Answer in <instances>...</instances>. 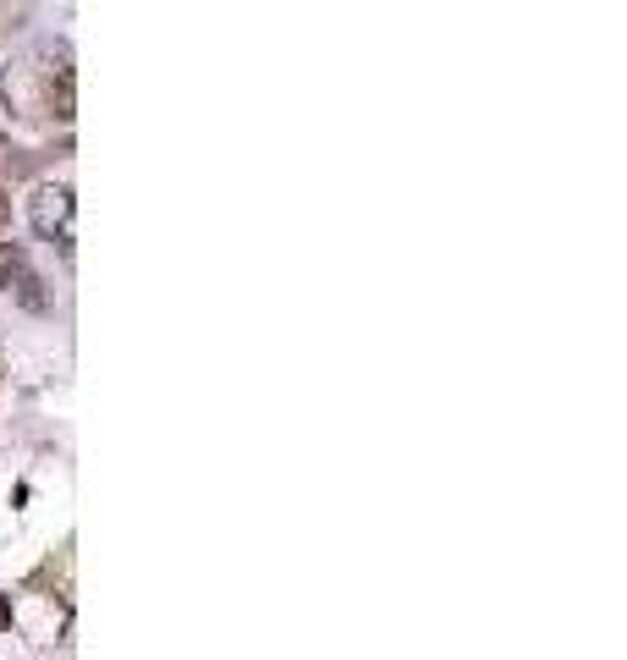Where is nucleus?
Returning <instances> with one entry per match:
<instances>
[{"mask_svg": "<svg viewBox=\"0 0 627 660\" xmlns=\"http://www.w3.org/2000/svg\"><path fill=\"white\" fill-rule=\"evenodd\" d=\"M28 220H34L39 237H55V242L66 248V242H72V237H66V226H72V188H66V182H39L34 199H28Z\"/></svg>", "mask_w": 627, "mask_h": 660, "instance_id": "nucleus-1", "label": "nucleus"}, {"mask_svg": "<svg viewBox=\"0 0 627 660\" xmlns=\"http://www.w3.org/2000/svg\"><path fill=\"white\" fill-rule=\"evenodd\" d=\"M7 226H12V193L0 188V231H7Z\"/></svg>", "mask_w": 627, "mask_h": 660, "instance_id": "nucleus-4", "label": "nucleus"}, {"mask_svg": "<svg viewBox=\"0 0 627 660\" xmlns=\"http://www.w3.org/2000/svg\"><path fill=\"white\" fill-rule=\"evenodd\" d=\"M0 627H12V600L0 595Z\"/></svg>", "mask_w": 627, "mask_h": 660, "instance_id": "nucleus-5", "label": "nucleus"}, {"mask_svg": "<svg viewBox=\"0 0 627 660\" xmlns=\"http://www.w3.org/2000/svg\"><path fill=\"white\" fill-rule=\"evenodd\" d=\"M17 297H23V303H28L34 314H45V308H50V297H45V281H39L34 270H28V276L17 281Z\"/></svg>", "mask_w": 627, "mask_h": 660, "instance_id": "nucleus-3", "label": "nucleus"}, {"mask_svg": "<svg viewBox=\"0 0 627 660\" xmlns=\"http://www.w3.org/2000/svg\"><path fill=\"white\" fill-rule=\"evenodd\" d=\"M23 276H28V254L17 242H0V292H12Z\"/></svg>", "mask_w": 627, "mask_h": 660, "instance_id": "nucleus-2", "label": "nucleus"}]
</instances>
